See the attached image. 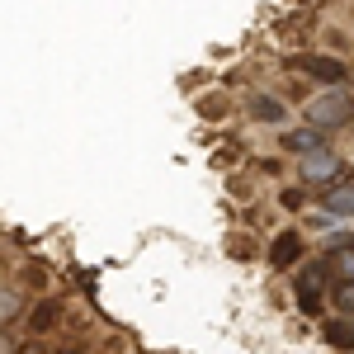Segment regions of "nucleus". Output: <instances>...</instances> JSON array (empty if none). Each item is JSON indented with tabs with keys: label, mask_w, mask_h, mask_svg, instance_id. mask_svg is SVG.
<instances>
[{
	"label": "nucleus",
	"mask_w": 354,
	"mask_h": 354,
	"mask_svg": "<svg viewBox=\"0 0 354 354\" xmlns=\"http://www.w3.org/2000/svg\"><path fill=\"white\" fill-rule=\"evenodd\" d=\"M57 317H62V307L48 298V302H38V312H33V322H28V326H33V330H53Z\"/></svg>",
	"instance_id": "9b49d317"
},
{
	"label": "nucleus",
	"mask_w": 354,
	"mask_h": 354,
	"mask_svg": "<svg viewBox=\"0 0 354 354\" xmlns=\"http://www.w3.org/2000/svg\"><path fill=\"white\" fill-rule=\"evenodd\" d=\"M28 354H43V350H28Z\"/></svg>",
	"instance_id": "2eb2a0df"
},
{
	"label": "nucleus",
	"mask_w": 354,
	"mask_h": 354,
	"mask_svg": "<svg viewBox=\"0 0 354 354\" xmlns=\"http://www.w3.org/2000/svg\"><path fill=\"white\" fill-rule=\"evenodd\" d=\"M298 255H302V236H298V232L274 236V245H270V265H274V270H293Z\"/></svg>",
	"instance_id": "6e6552de"
},
{
	"label": "nucleus",
	"mask_w": 354,
	"mask_h": 354,
	"mask_svg": "<svg viewBox=\"0 0 354 354\" xmlns=\"http://www.w3.org/2000/svg\"><path fill=\"white\" fill-rule=\"evenodd\" d=\"M0 322H5V330L15 326V288L5 283V293H0Z\"/></svg>",
	"instance_id": "ddd939ff"
},
{
	"label": "nucleus",
	"mask_w": 354,
	"mask_h": 354,
	"mask_svg": "<svg viewBox=\"0 0 354 354\" xmlns=\"http://www.w3.org/2000/svg\"><path fill=\"white\" fill-rule=\"evenodd\" d=\"M322 279H326V265H307V270L293 279L298 307L307 312V317H322Z\"/></svg>",
	"instance_id": "7ed1b4c3"
},
{
	"label": "nucleus",
	"mask_w": 354,
	"mask_h": 354,
	"mask_svg": "<svg viewBox=\"0 0 354 354\" xmlns=\"http://www.w3.org/2000/svg\"><path fill=\"white\" fill-rule=\"evenodd\" d=\"M326 335L335 350H354V317H335V322H326Z\"/></svg>",
	"instance_id": "1a4fd4ad"
},
{
	"label": "nucleus",
	"mask_w": 354,
	"mask_h": 354,
	"mask_svg": "<svg viewBox=\"0 0 354 354\" xmlns=\"http://www.w3.org/2000/svg\"><path fill=\"white\" fill-rule=\"evenodd\" d=\"M326 137L322 128H293V133H283V151H293V156H312V151H326Z\"/></svg>",
	"instance_id": "39448f33"
},
{
	"label": "nucleus",
	"mask_w": 354,
	"mask_h": 354,
	"mask_svg": "<svg viewBox=\"0 0 354 354\" xmlns=\"http://www.w3.org/2000/svg\"><path fill=\"white\" fill-rule=\"evenodd\" d=\"M250 113H255L260 123H283V104L270 100V95H250Z\"/></svg>",
	"instance_id": "9d476101"
},
{
	"label": "nucleus",
	"mask_w": 354,
	"mask_h": 354,
	"mask_svg": "<svg viewBox=\"0 0 354 354\" xmlns=\"http://www.w3.org/2000/svg\"><path fill=\"white\" fill-rule=\"evenodd\" d=\"M298 180H302V185H322V189H330V185L345 180V161H340L330 147H326V151H312V156H302Z\"/></svg>",
	"instance_id": "f03ea898"
},
{
	"label": "nucleus",
	"mask_w": 354,
	"mask_h": 354,
	"mask_svg": "<svg viewBox=\"0 0 354 354\" xmlns=\"http://www.w3.org/2000/svg\"><path fill=\"white\" fill-rule=\"evenodd\" d=\"M330 298H335V307H340V312H345V317H354V279H340V283H335V293H330Z\"/></svg>",
	"instance_id": "f8f14e48"
},
{
	"label": "nucleus",
	"mask_w": 354,
	"mask_h": 354,
	"mask_svg": "<svg viewBox=\"0 0 354 354\" xmlns=\"http://www.w3.org/2000/svg\"><path fill=\"white\" fill-rule=\"evenodd\" d=\"M298 66L307 71V76L326 81V85H340V81H345V62H335V57H312V53H302Z\"/></svg>",
	"instance_id": "423d86ee"
},
{
	"label": "nucleus",
	"mask_w": 354,
	"mask_h": 354,
	"mask_svg": "<svg viewBox=\"0 0 354 354\" xmlns=\"http://www.w3.org/2000/svg\"><path fill=\"white\" fill-rule=\"evenodd\" d=\"M322 265L335 274H345V279H354V236H335V241L326 245V255H322Z\"/></svg>",
	"instance_id": "0eeeda50"
},
{
	"label": "nucleus",
	"mask_w": 354,
	"mask_h": 354,
	"mask_svg": "<svg viewBox=\"0 0 354 354\" xmlns=\"http://www.w3.org/2000/svg\"><path fill=\"white\" fill-rule=\"evenodd\" d=\"M307 123L322 128V133H340V128H350V123H354V95H350V90H340V85H330V90H322V95H312V100H307Z\"/></svg>",
	"instance_id": "f257e3e1"
},
{
	"label": "nucleus",
	"mask_w": 354,
	"mask_h": 354,
	"mask_svg": "<svg viewBox=\"0 0 354 354\" xmlns=\"http://www.w3.org/2000/svg\"><path fill=\"white\" fill-rule=\"evenodd\" d=\"M322 213L326 218H354V180H340V185L322 189Z\"/></svg>",
	"instance_id": "20e7f679"
},
{
	"label": "nucleus",
	"mask_w": 354,
	"mask_h": 354,
	"mask_svg": "<svg viewBox=\"0 0 354 354\" xmlns=\"http://www.w3.org/2000/svg\"><path fill=\"white\" fill-rule=\"evenodd\" d=\"M279 203H283V208H293V213H298V208H302V194H298V189H283V194H279Z\"/></svg>",
	"instance_id": "4468645a"
}]
</instances>
